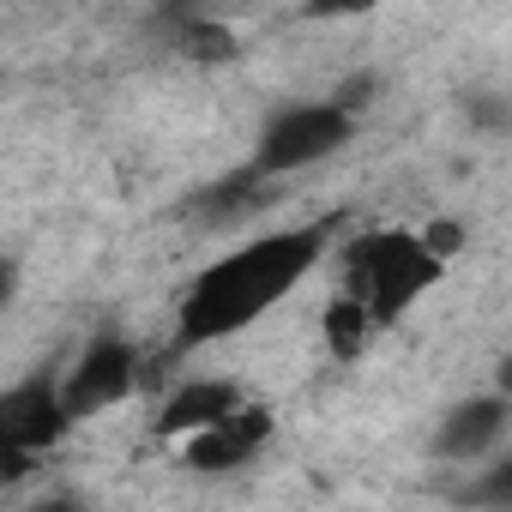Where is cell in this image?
Here are the masks:
<instances>
[{
	"mask_svg": "<svg viewBox=\"0 0 512 512\" xmlns=\"http://www.w3.org/2000/svg\"><path fill=\"white\" fill-rule=\"evenodd\" d=\"M139 380H145V356H139V344L121 338V332H103V338H91V344L79 350V362L67 368L61 392H67L73 422H85V416L115 410L121 398H133Z\"/></svg>",
	"mask_w": 512,
	"mask_h": 512,
	"instance_id": "5b68a950",
	"label": "cell"
},
{
	"mask_svg": "<svg viewBox=\"0 0 512 512\" xmlns=\"http://www.w3.org/2000/svg\"><path fill=\"white\" fill-rule=\"evenodd\" d=\"M241 398H247V392H241L235 380H223V374H193L187 386H175V392L163 398L157 434H163V440H187V434L211 428L217 416H229V410H235Z\"/></svg>",
	"mask_w": 512,
	"mask_h": 512,
	"instance_id": "ba28073f",
	"label": "cell"
},
{
	"mask_svg": "<svg viewBox=\"0 0 512 512\" xmlns=\"http://www.w3.org/2000/svg\"><path fill=\"white\" fill-rule=\"evenodd\" d=\"M494 380H500V392H512V350H506V362H500V374H494Z\"/></svg>",
	"mask_w": 512,
	"mask_h": 512,
	"instance_id": "2e32d148",
	"label": "cell"
},
{
	"mask_svg": "<svg viewBox=\"0 0 512 512\" xmlns=\"http://www.w3.org/2000/svg\"><path fill=\"white\" fill-rule=\"evenodd\" d=\"M169 37L187 61H235V37L217 19H181V25H169Z\"/></svg>",
	"mask_w": 512,
	"mask_h": 512,
	"instance_id": "8fae6325",
	"label": "cell"
},
{
	"mask_svg": "<svg viewBox=\"0 0 512 512\" xmlns=\"http://www.w3.org/2000/svg\"><path fill=\"white\" fill-rule=\"evenodd\" d=\"M302 7H308V19H362L380 0H302Z\"/></svg>",
	"mask_w": 512,
	"mask_h": 512,
	"instance_id": "4fadbf2b",
	"label": "cell"
},
{
	"mask_svg": "<svg viewBox=\"0 0 512 512\" xmlns=\"http://www.w3.org/2000/svg\"><path fill=\"white\" fill-rule=\"evenodd\" d=\"M380 326H374V314L344 290V296H332L326 302V350L338 356V362H356L362 350H368V338H374Z\"/></svg>",
	"mask_w": 512,
	"mask_h": 512,
	"instance_id": "30bf717a",
	"label": "cell"
},
{
	"mask_svg": "<svg viewBox=\"0 0 512 512\" xmlns=\"http://www.w3.org/2000/svg\"><path fill=\"white\" fill-rule=\"evenodd\" d=\"M512 428V392H488V398H458L440 428H434V458L446 464H482L494 458V446Z\"/></svg>",
	"mask_w": 512,
	"mask_h": 512,
	"instance_id": "52a82bcc",
	"label": "cell"
},
{
	"mask_svg": "<svg viewBox=\"0 0 512 512\" xmlns=\"http://www.w3.org/2000/svg\"><path fill=\"white\" fill-rule=\"evenodd\" d=\"M446 278V247L416 229H362L344 241V290L374 314V326H398L434 284Z\"/></svg>",
	"mask_w": 512,
	"mask_h": 512,
	"instance_id": "7a4b0ae2",
	"label": "cell"
},
{
	"mask_svg": "<svg viewBox=\"0 0 512 512\" xmlns=\"http://www.w3.org/2000/svg\"><path fill=\"white\" fill-rule=\"evenodd\" d=\"M73 428L67 392L49 374H31L19 386L0 392V458H7V476H25L43 452H55Z\"/></svg>",
	"mask_w": 512,
	"mask_h": 512,
	"instance_id": "277c9868",
	"label": "cell"
},
{
	"mask_svg": "<svg viewBox=\"0 0 512 512\" xmlns=\"http://www.w3.org/2000/svg\"><path fill=\"white\" fill-rule=\"evenodd\" d=\"M272 181H278V175H266L260 163H247V169H229V175L205 181V187L187 199V211L199 217V229H229V223L253 217V211H260V205L272 199Z\"/></svg>",
	"mask_w": 512,
	"mask_h": 512,
	"instance_id": "9c48e42d",
	"label": "cell"
},
{
	"mask_svg": "<svg viewBox=\"0 0 512 512\" xmlns=\"http://www.w3.org/2000/svg\"><path fill=\"white\" fill-rule=\"evenodd\" d=\"M326 247H332V217L266 229V235L229 247L223 260H211L193 278V290L175 308V356L211 350L247 326H260L290 290H302V278L326 260Z\"/></svg>",
	"mask_w": 512,
	"mask_h": 512,
	"instance_id": "6da1fadb",
	"label": "cell"
},
{
	"mask_svg": "<svg viewBox=\"0 0 512 512\" xmlns=\"http://www.w3.org/2000/svg\"><path fill=\"white\" fill-rule=\"evenodd\" d=\"M266 440H272V410H266V404H253V398H241L229 416H217L211 428L187 434L181 464H187V470H205V476H217V470H241V464H253V458L266 452Z\"/></svg>",
	"mask_w": 512,
	"mask_h": 512,
	"instance_id": "8992f818",
	"label": "cell"
},
{
	"mask_svg": "<svg viewBox=\"0 0 512 512\" xmlns=\"http://www.w3.org/2000/svg\"><path fill=\"white\" fill-rule=\"evenodd\" d=\"M464 506H512V452L506 458H482L476 464V482L458 488Z\"/></svg>",
	"mask_w": 512,
	"mask_h": 512,
	"instance_id": "7c38bea8",
	"label": "cell"
},
{
	"mask_svg": "<svg viewBox=\"0 0 512 512\" xmlns=\"http://www.w3.org/2000/svg\"><path fill=\"white\" fill-rule=\"evenodd\" d=\"M211 7H217V0H157V25L169 31L181 19H211Z\"/></svg>",
	"mask_w": 512,
	"mask_h": 512,
	"instance_id": "5bb4252c",
	"label": "cell"
},
{
	"mask_svg": "<svg viewBox=\"0 0 512 512\" xmlns=\"http://www.w3.org/2000/svg\"><path fill=\"white\" fill-rule=\"evenodd\" d=\"M470 115H476V121H488V133H512V109H506V103H494V97H470Z\"/></svg>",
	"mask_w": 512,
	"mask_h": 512,
	"instance_id": "9a60e30c",
	"label": "cell"
},
{
	"mask_svg": "<svg viewBox=\"0 0 512 512\" xmlns=\"http://www.w3.org/2000/svg\"><path fill=\"white\" fill-rule=\"evenodd\" d=\"M356 139V109L344 97L332 103H290L278 115H266L260 145H253V163L266 175H302L314 163H326L332 151H344Z\"/></svg>",
	"mask_w": 512,
	"mask_h": 512,
	"instance_id": "3957f363",
	"label": "cell"
}]
</instances>
